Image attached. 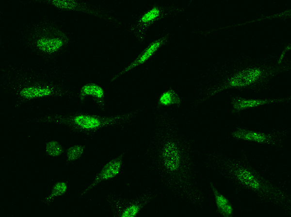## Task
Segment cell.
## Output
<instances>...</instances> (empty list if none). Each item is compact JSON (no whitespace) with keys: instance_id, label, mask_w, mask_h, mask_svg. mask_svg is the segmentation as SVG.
<instances>
[{"instance_id":"1","label":"cell","mask_w":291,"mask_h":217,"mask_svg":"<svg viewBox=\"0 0 291 217\" xmlns=\"http://www.w3.org/2000/svg\"><path fill=\"white\" fill-rule=\"evenodd\" d=\"M285 54L282 52L277 59L237 57L215 66L208 74L199 102L227 89L259 92L269 89L274 78L291 68V61L284 58Z\"/></svg>"},{"instance_id":"2","label":"cell","mask_w":291,"mask_h":217,"mask_svg":"<svg viewBox=\"0 0 291 217\" xmlns=\"http://www.w3.org/2000/svg\"><path fill=\"white\" fill-rule=\"evenodd\" d=\"M190 152L184 139L174 132L163 131L156 143L154 167L168 190L194 205L201 206L205 196Z\"/></svg>"},{"instance_id":"3","label":"cell","mask_w":291,"mask_h":217,"mask_svg":"<svg viewBox=\"0 0 291 217\" xmlns=\"http://www.w3.org/2000/svg\"><path fill=\"white\" fill-rule=\"evenodd\" d=\"M208 168L221 175L239 190H248L262 201L278 206L290 213L291 199L289 195L263 176L250 164L245 152L238 158L223 154H208Z\"/></svg>"},{"instance_id":"4","label":"cell","mask_w":291,"mask_h":217,"mask_svg":"<svg viewBox=\"0 0 291 217\" xmlns=\"http://www.w3.org/2000/svg\"><path fill=\"white\" fill-rule=\"evenodd\" d=\"M137 113V111H133L113 116H101L85 113L50 115L40 118L37 121L62 124L75 132L90 134L103 127L126 123Z\"/></svg>"},{"instance_id":"5","label":"cell","mask_w":291,"mask_h":217,"mask_svg":"<svg viewBox=\"0 0 291 217\" xmlns=\"http://www.w3.org/2000/svg\"><path fill=\"white\" fill-rule=\"evenodd\" d=\"M69 38L61 29L52 23L37 25L29 38L30 46L41 55L52 57L63 50L69 43Z\"/></svg>"},{"instance_id":"6","label":"cell","mask_w":291,"mask_h":217,"mask_svg":"<svg viewBox=\"0 0 291 217\" xmlns=\"http://www.w3.org/2000/svg\"><path fill=\"white\" fill-rule=\"evenodd\" d=\"M16 97L21 102L49 97H60L65 93L61 85L53 82L34 77L21 78L14 84Z\"/></svg>"},{"instance_id":"7","label":"cell","mask_w":291,"mask_h":217,"mask_svg":"<svg viewBox=\"0 0 291 217\" xmlns=\"http://www.w3.org/2000/svg\"><path fill=\"white\" fill-rule=\"evenodd\" d=\"M152 193H146L134 199L108 195V201L114 217H136L154 198Z\"/></svg>"},{"instance_id":"8","label":"cell","mask_w":291,"mask_h":217,"mask_svg":"<svg viewBox=\"0 0 291 217\" xmlns=\"http://www.w3.org/2000/svg\"><path fill=\"white\" fill-rule=\"evenodd\" d=\"M182 11L183 9L181 8L155 5L142 14L131 25L129 30L140 42H143L147 29L154 23L169 15Z\"/></svg>"},{"instance_id":"9","label":"cell","mask_w":291,"mask_h":217,"mask_svg":"<svg viewBox=\"0 0 291 217\" xmlns=\"http://www.w3.org/2000/svg\"><path fill=\"white\" fill-rule=\"evenodd\" d=\"M288 132L286 130L268 133L241 127L236 128L231 133L233 137L238 140L268 145L276 148L282 147L283 142Z\"/></svg>"},{"instance_id":"10","label":"cell","mask_w":291,"mask_h":217,"mask_svg":"<svg viewBox=\"0 0 291 217\" xmlns=\"http://www.w3.org/2000/svg\"><path fill=\"white\" fill-rule=\"evenodd\" d=\"M63 11L81 12L113 22V18L98 8L87 3L74 0H47L41 1Z\"/></svg>"},{"instance_id":"11","label":"cell","mask_w":291,"mask_h":217,"mask_svg":"<svg viewBox=\"0 0 291 217\" xmlns=\"http://www.w3.org/2000/svg\"><path fill=\"white\" fill-rule=\"evenodd\" d=\"M291 99V97L290 96L287 97L272 99H252L245 98L238 95L231 96V112L235 114L246 109H251L263 105L274 103L288 102Z\"/></svg>"},{"instance_id":"12","label":"cell","mask_w":291,"mask_h":217,"mask_svg":"<svg viewBox=\"0 0 291 217\" xmlns=\"http://www.w3.org/2000/svg\"><path fill=\"white\" fill-rule=\"evenodd\" d=\"M168 39L169 34H167L152 42L141 52L138 56L129 65L120 72L114 75L112 78L111 81H114L128 71L145 63L152 57L160 48L167 43Z\"/></svg>"},{"instance_id":"13","label":"cell","mask_w":291,"mask_h":217,"mask_svg":"<svg viewBox=\"0 0 291 217\" xmlns=\"http://www.w3.org/2000/svg\"><path fill=\"white\" fill-rule=\"evenodd\" d=\"M123 155L124 153H122L106 163L97 174L93 182L82 191L81 195H85L101 182L112 179L118 175L121 169Z\"/></svg>"},{"instance_id":"14","label":"cell","mask_w":291,"mask_h":217,"mask_svg":"<svg viewBox=\"0 0 291 217\" xmlns=\"http://www.w3.org/2000/svg\"><path fill=\"white\" fill-rule=\"evenodd\" d=\"M90 98L102 109L104 108V92L103 88L97 84L87 83L83 85L80 90L79 98L83 101L85 98Z\"/></svg>"},{"instance_id":"15","label":"cell","mask_w":291,"mask_h":217,"mask_svg":"<svg viewBox=\"0 0 291 217\" xmlns=\"http://www.w3.org/2000/svg\"><path fill=\"white\" fill-rule=\"evenodd\" d=\"M212 190L217 207V212L224 217H232L234 209L229 200L221 194L211 182L209 183Z\"/></svg>"},{"instance_id":"16","label":"cell","mask_w":291,"mask_h":217,"mask_svg":"<svg viewBox=\"0 0 291 217\" xmlns=\"http://www.w3.org/2000/svg\"><path fill=\"white\" fill-rule=\"evenodd\" d=\"M180 104L181 99L179 96L174 90L170 88L161 95L158 100V107L169 106L172 105H176L179 107Z\"/></svg>"},{"instance_id":"17","label":"cell","mask_w":291,"mask_h":217,"mask_svg":"<svg viewBox=\"0 0 291 217\" xmlns=\"http://www.w3.org/2000/svg\"><path fill=\"white\" fill-rule=\"evenodd\" d=\"M67 189L66 183L64 182H57L52 187L50 194L46 197L43 202L49 204L52 202L55 197H58L64 195Z\"/></svg>"},{"instance_id":"18","label":"cell","mask_w":291,"mask_h":217,"mask_svg":"<svg viewBox=\"0 0 291 217\" xmlns=\"http://www.w3.org/2000/svg\"><path fill=\"white\" fill-rule=\"evenodd\" d=\"M45 150L47 154L50 156H60L64 152L63 147L57 141L51 140L46 144Z\"/></svg>"},{"instance_id":"19","label":"cell","mask_w":291,"mask_h":217,"mask_svg":"<svg viewBox=\"0 0 291 217\" xmlns=\"http://www.w3.org/2000/svg\"><path fill=\"white\" fill-rule=\"evenodd\" d=\"M85 147V145H75L68 148L66 150L67 161L71 162L80 159L83 153Z\"/></svg>"}]
</instances>
